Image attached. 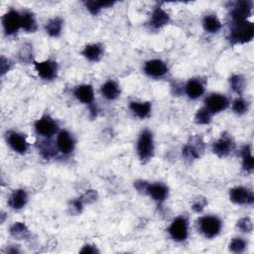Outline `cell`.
<instances>
[{
	"mask_svg": "<svg viewBox=\"0 0 254 254\" xmlns=\"http://www.w3.org/2000/svg\"><path fill=\"white\" fill-rule=\"evenodd\" d=\"M237 228L242 233H251L252 231V222L248 217H243L237 221Z\"/></svg>",
	"mask_w": 254,
	"mask_h": 254,
	"instance_id": "836d02e7",
	"label": "cell"
},
{
	"mask_svg": "<svg viewBox=\"0 0 254 254\" xmlns=\"http://www.w3.org/2000/svg\"><path fill=\"white\" fill-rule=\"evenodd\" d=\"M203 142L199 137H195L184 149V155L188 159H198L203 152Z\"/></svg>",
	"mask_w": 254,
	"mask_h": 254,
	"instance_id": "9a60e30c",
	"label": "cell"
},
{
	"mask_svg": "<svg viewBox=\"0 0 254 254\" xmlns=\"http://www.w3.org/2000/svg\"><path fill=\"white\" fill-rule=\"evenodd\" d=\"M129 106H130L131 111L141 119L148 117L151 112V104L150 103L132 102Z\"/></svg>",
	"mask_w": 254,
	"mask_h": 254,
	"instance_id": "7402d4cb",
	"label": "cell"
},
{
	"mask_svg": "<svg viewBox=\"0 0 254 254\" xmlns=\"http://www.w3.org/2000/svg\"><path fill=\"white\" fill-rule=\"evenodd\" d=\"M146 194H148L154 201L161 203L168 197V188L160 183L151 184L147 186Z\"/></svg>",
	"mask_w": 254,
	"mask_h": 254,
	"instance_id": "7c38bea8",
	"label": "cell"
},
{
	"mask_svg": "<svg viewBox=\"0 0 254 254\" xmlns=\"http://www.w3.org/2000/svg\"><path fill=\"white\" fill-rule=\"evenodd\" d=\"M27 201H28L27 193L24 190L19 189V190H14V192L12 193V195L10 196V198L8 200V205L13 210H21L22 208H24L26 206Z\"/></svg>",
	"mask_w": 254,
	"mask_h": 254,
	"instance_id": "e0dca14e",
	"label": "cell"
},
{
	"mask_svg": "<svg viewBox=\"0 0 254 254\" xmlns=\"http://www.w3.org/2000/svg\"><path fill=\"white\" fill-rule=\"evenodd\" d=\"M206 204H207V202H206L205 199H198V200L195 202V204L193 205V209H194L195 212H202V211L204 210Z\"/></svg>",
	"mask_w": 254,
	"mask_h": 254,
	"instance_id": "e575fe53",
	"label": "cell"
},
{
	"mask_svg": "<svg viewBox=\"0 0 254 254\" xmlns=\"http://www.w3.org/2000/svg\"><path fill=\"white\" fill-rule=\"evenodd\" d=\"M242 166L246 172H252L254 168V158L252 156V151L249 145L243 146L241 150Z\"/></svg>",
	"mask_w": 254,
	"mask_h": 254,
	"instance_id": "d4e9b609",
	"label": "cell"
},
{
	"mask_svg": "<svg viewBox=\"0 0 254 254\" xmlns=\"http://www.w3.org/2000/svg\"><path fill=\"white\" fill-rule=\"evenodd\" d=\"M137 152L140 160L145 162L149 161L154 154V141L153 135L149 130H144L137 142Z\"/></svg>",
	"mask_w": 254,
	"mask_h": 254,
	"instance_id": "7a4b0ae2",
	"label": "cell"
},
{
	"mask_svg": "<svg viewBox=\"0 0 254 254\" xmlns=\"http://www.w3.org/2000/svg\"><path fill=\"white\" fill-rule=\"evenodd\" d=\"M254 36V26L251 22H238L234 23L232 33L231 40L234 43H246L252 40Z\"/></svg>",
	"mask_w": 254,
	"mask_h": 254,
	"instance_id": "6da1fadb",
	"label": "cell"
},
{
	"mask_svg": "<svg viewBox=\"0 0 254 254\" xmlns=\"http://www.w3.org/2000/svg\"><path fill=\"white\" fill-rule=\"evenodd\" d=\"M230 103L229 100L222 94L213 93L206 100V108L211 113H217L228 108Z\"/></svg>",
	"mask_w": 254,
	"mask_h": 254,
	"instance_id": "52a82bcc",
	"label": "cell"
},
{
	"mask_svg": "<svg viewBox=\"0 0 254 254\" xmlns=\"http://www.w3.org/2000/svg\"><path fill=\"white\" fill-rule=\"evenodd\" d=\"M103 53H104V51H103L102 46H100L98 44L88 45L83 51V55L88 61H91V62H98L102 58Z\"/></svg>",
	"mask_w": 254,
	"mask_h": 254,
	"instance_id": "603a6c76",
	"label": "cell"
},
{
	"mask_svg": "<svg viewBox=\"0 0 254 254\" xmlns=\"http://www.w3.org/2000/svg\"><path fill=\"white\" fill-rule=\"evenodd\" d=\"M188 221L183 216L175 218L169 228V233L171 237L178 242L184 241L188 237Z\"/></svg>",
	"mask_w": 254,
	"mask_h": 254,
	"instance_id": "277c9868",
	"label": "cell"
},
{
	"mask_svg": "<svg viewBox=\"0 0 254 254\" xmlns=\"http://www.w3.org/2000/svg\"><path fill=\"white\" fill-rule=\"evenodd\" d=\"M113 2L110 1H87L85 2L86 8L90 11L92 14H98L103 8H107L111 6Z\"/></svg>",
	"mask_w": 254,
	"mask_h": 254,
	"instance_id": "83f0119b",
	"label": "cell"
},
{
	"mask_svg": "<svg viewBox=\"0 0 254 254\" xmlns=\"http://www.w3.org/2000/svg\"><path fill=\"white\" fill-rule=\"evenodd\" d=\"M211 119H212L211 112L206 107L198 110L195 116V121L198 124H209L211 122Z\"/></svg>",
	"mask_w": 254,
	"mask_h": 254,
	"instance_id": "4dcf8cb0",
	"label": "cell"
},
{
	"mask_svg": "<svg viewBox=\"0 0 254 254\" xmlns=\"http://www.w3.org/2000/svg\"><path fill=\"white\" fill-rule=\"evenodd\" d=\"M233 149V142L230 137H221L213 144V153L219 157L228 156Z\"/></svg>",
	"mask_w": 254,
	"mask_h": 254,
	"instance_id": "2e32d148",
	"label": "cell"
},
{
	"mask_svg": "<svg viewBox=\"0 0 254 254\" xmlns=\"http://www.w3.org/2000/svg\"><path fill=\"white\" fill-rule=\"evenodd\" d=\"M57 146H58V149L63 154L67 155V154H70L71 152H73L74 147H75V141H74L72 135L68 131L63 130L58 135Z\"/></svg>",
	"mask_w": 254,
	"mask_h": 254,
	"instance_id": "4fadbf2b",
	"label": "cell"
},
{
	"mask_svg": "<svg viewBox=\"0 0 254 254\" xmlns=\"http://www.w3.org/2000/svg\"><path fill=\"white\" fill-rule=\"evenodd\" d=\"M246 248V242L242 238H234L230 244V250L234 253H241Z\"/></svg>",
	"mask_w": 254,
	"mask_h": 254,
	"instance_id": "d6a6232c",
	"label": "cell"
},
{
	"mask_svg": "<svg viewBox=\"0 0 254 254\" xmlns=\"http://www.w3.org/2000/svg\"><path fill=\"white\" fill-rule=\"evenodd\" d=\"M97 252H99V250L92 245H85L81 250V253H87V254H93V253H97Z\"/></svg>",
	"mask_w": 254,
	"mask_h": 254,
	"instance_id": "d590c367",
	"label": "cell"
},
{
	"mask_svg": "<svg viewBox=\"0 0 254 254\" xmlns=\"http://www.w3.org/2000/svg\"><path fill=\"white\" fill-rule=\"evenodd\" d=\"M200 230L208 238L216 236L221 230V221L213 215L204 216L200 219Z\"/></svg>",
	"mask_w": 254,
	"mask_h": 254,
	"instance_id": "3957f363",
	"label": "cell"
},
{
	"mask_svg": "<svg viewBox=\"0 0 254 254\" xmlns=\"http://www.w3.org/2000/svg\"><path fill=\"white\" fill-rule=\"evenodd\" d=\"M233 109L238 115L244 114L245 112H247L248 104L243 99H236L233 104Z\"/></svg>",
	"mask_w": 254,
	"mask_h": 254,
	"instance_id": "1f68e13d",
	"label": "cell"
},
{
	"mask_svg": "<svg viewBox=\"0 0 254 254\" xmlns=\"http://www.w3.org/2000/svg\"><path fill=\"white\" fill-rule=\"evenodd\" d=\"M58 126L56 122L50 117H43L35 123V129L38 134H41L45 137H50L54 135L57 131Z\"/></svg>",
	"mask_w": 254,
	"mask_h": 254,
	"instance_id": "8fae6325",
	"label": "cell"
},
{
	"mask_svg": "<svg viewBox=\"0 0 254 254\" xmlns=\"http://www.w3.org/2000/svg\"><path fill=\"white\" fill-rule=\"evenodd\" d=\"M102 93L108 101H113L117 99L120 94V89L118 85L113 81H108L102 86Z\"/></svg>",
	"mask_w": 254,
	"mask_h": 254,
	"instance_id": "44dd1931",
	"label": "cell"
},
{
	"mask_svg": "<svg viewBox=\"0 0 254 254\" xmlns=\"http://www.w3.org/2000/svg\"><path fill=\"white\" fill-rule=\"evenodd\" d=\"M22 18V28L27 33H34L37 29V22L33 13L25 11L21 15Z\"/></svg>",
	"mask_w": 254,
	"mask_h": 254,
	"instance_id": "cb8c5ba5",
	"label": "cell"
},
{
	"mask_svg": "<svg viewBox=\"0 0 254 254\" xmlns=\"http://www.w3.org/2000/svg\"><path fill=\"white\" fill-rule=\"evenodd\" d=\"M35 69L38 72L39 76L44 80H53L57 76L58 67L57 64L52 61L44 62H35Z\"/></svg>",
	"mask_w": 254,
	"mask_h": 254,
	"instance_id": "ba28073f",
	"label": "cell"
},
{
	"mask_svg": "<svg viewBox=\"0 0 254 254\" xmlns=\"http://www.w3.org/2000/svg\"><path fill=\"white\" fill-rule=\"evenodd\" d=\"M204 28L209 33H216L221 28V24L219 20L213 15H208L204 18Z\"/></svg>",
	"mask_w": 254,
	"mask_h": 254,
	"instance_id": "4316f807",
	"label": "cell"
},
{
	"mask_svg": "<svg viewBox=\"0 0 254 254\" xmlns=\"http://www.w3.org/2000/svg\"><path fill=\"white\" fill-rule=\"evenodd\" d=\"M170 21V17L168 15L167 12H165L162 8L158 7L154 10L152 17H151V21H150V25L155 28V29H160L163 26L167 25Z\"/></svg>",
	"mask_w": 254,
	"mask_h": 254,
	"instance_id": "ffe728a7",
	"label": "cell"
},
{
	"mask_svg": "<svg viewBox=\"0 0 254 254\" xmlns=\"http://www.w3.org/2000/svg\"><path fill=\"white\" fill-rule=\"evenodd\" d=\"M75 95L80 102L85 105H90L94 99L93 89L89 85H83L78 86L75 90Z\"/></svg>",
	"mask_w": 254,
	"mask_h": 254,
	"instance_id": "ac0fdd59",
	"label": "cell"
},
{
	"mask_svg": "<svg viewBox=\"0 0 254 254\" xmlns=\"http://www.w3.org/2000/svg\"><path fill=\"white\" fill-rule=\"evenodd\" d=\"M252 14V2L251 1H240L234 6L232 16L233 23L244 22Z\"/></svg>",
	"mask_w": 254,
	"mask_h": 254,
	"instance_id": "9c48e42d",
	"label": "cell"
},
{
	"mask_svg": "<svg viewBox=\"0 0 254 254\" xmlns=\"http://www.w3.org/2000/svg\"><path fill=\"white\" fill-rule=\"evenodd\" d=\"M7 142L10 147L19 154H24L27 152L28 143L24 136L17 132H10L7 135Z\"/></svg>",
	"mask_w": 254,
	"mask_h": 254,
	"instance_id": "5bb4252c",
	"label": "cell"
},
{
	"mask_svg": "<svg viewBox=\"0 0 254 254\" xmlns=\"http://www.w3.org/2000/svg\"><path fill=\"white\" fill-rule=\"evenodd\" d=\"M10 233L17 238H24L28 234V229L22 222H16L10 229Z\"/></svg>",
	"mask_w": 254,
	"mask_h": 254,
	"instance_id": "f546056e",
	"label": "cell"
},
{
	"mask_svg": "<svg viewBox=\"0 0 254 254\" xmlns=\"http://www.w3.org/2000/svg\"><path fill=\"white\" fill-rule=\"evenodd\" d=\"M2 24L5 33L7 35H12L18 32V30L22 27V18L21 15L15 11L10 10L7 12L2 18Z\"/></svg>",
	"mask_w": 254,
	"mask_h": 254,
	"instance_id": "5b68a950",
	"label": "cell"
},
{
	"mask_svg": "<svg viewBox=\"0 0 254 254\" xmlns=\"http://www.w3.org/2000/svg\"><path fill=\"white\" fill-rule=\"evenodd\" d=\"M230 83H231L232 88L234 92H236L237 94H241L243 92L244 87H245V81L241 76L235 75V76L232 77L230 80Z\"/></svg>",
	"mask_w": 254,
	"mask_h": 254,
	"instance_id": "f1b7e54d",
	"label": "cell"
},
{
	"mask_svg": "<svg viewBox=\"0 0 254 254\" xmlns=\"http://www.w3.org/2000/svg\"><path fill=\"white\" fill-rule=\"evenodd\" d=\"M204 85L198 80H190L186 85V93L190 100H197L204 93Z\"/></svg>",
	"mask_w": 254,
	"mask_h": 254,
	"instance_id": "d6986e66",
	"label": "cell"
},
{
	"mask_svg": "<svg viewBox=\"0 0 254 254\" xmlns=\"http://www.w3.org/2000/svg\"><path fill=\"white\" fill-rule=\"evenodd\" d=\"M62 28H63V21L61 18L51 19L46 24V32L52 37H58L61 34Z\"/></svg>",
	"mask_w": 254,
	"mask_h": 254,
	"instance_id": "484cf974",
	"label": "cell"
},
{
	"mask_svg": "<svg viewBox=\"0 0 254 254\" xmlns=\"http://www.w3.org/2000/svg\"><path fill=\"white\" fill-rule=\"evenodd\" d=\"M144 71L150 77L159 78L163 77L168 72V68L161 60H151L145 64Z\"/></svg>",
	"mask_w": 254,
	"mask_h": 254,
	"instance_id": "30bf717a",
	"label": "cell"
},
{
	"mask_svg": "<svg viewBox=\"0 0 254 254\" xmlns=\"http://www.w3.org/2000/svg\"><path fill=\"white\" fill-rule=\"evenodd\" d=\"M231 201L236 205H251L254 202V196L250 190L244 187H235L230 192Z\"/></svg>",
	"mask_w": 254,
	"mask_h": 254,
	"instance_id": "8992f818",
	"label": "cell"
}]
</instances>
